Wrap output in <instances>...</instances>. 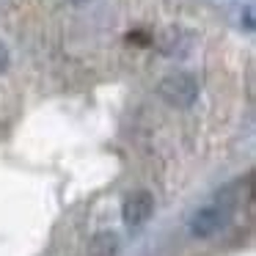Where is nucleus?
Here are the masks:
<instances>
[{
  "mask_svg": "<svg viewBox=\"0 0 256 256\" xmlns=\"http://www.w3.org/2000/svg\"><path fill=\"white\" fill-rule=\"evenodd\" d=\"M160 96L168 102L171 108H190L198 100V83H196L193 74L188 72H171L160 80L157 86Z\"/></svg>",
  "mask_w": 256,
  "mask_h": 256,
  "instance_id": "nucleus-1",
  "label": "nucleus"
},
{
  "mask_svg": "<svg viewBox=\"0 0 256 256\" xmlns=\"http://www.w3.org/2000/svg\"><path fill=\"white\" fill-rule=\"evenodd\" d=\"M152 212H154V198H152V193L149 190H135V193H130L122 204V220L127 223V226H140V223H146L152 218Z\"/></svg>",
  "mask_w": 256,
  "mask_h": 256,
  "instance_id": "nucleus-2",
  "label": "nucleus"
},
{
  "mask_svg": "<svg viewBox=\"0 0 256 256\" xmlns=\"http://www.w3.org/2000/svg\"><path fill=\"white\" fill-rule=\"evenodd\" d=\"M226 226V212L220 206H201L193 218H190V234L198 240L215 237L220 228Z\"/></svg>",
  "mask_w": 256,
  "mask_h": 256,
  "instance_id": "nucleus-3",
  "label": "nucleus"
},
{
  "mask_svg": "<svg viewBox=\"0 0 256 256\" xmlns=\"http://www.w3.org/2000/svg\"><path fill=\"white\" fill-rule=\"evenodd\" d=\"M88 256H118V237L113 232L94 234L88 245Z\"/></svg>",
  "mask_w": 256,
  "mask_h": 256,
  "instance_id": "nucleus-4",
  "label": "nucleus"
},
{
  "mask_svg": "<svg viewBox=\"0 0 256 256\" xmlns=\"http://www.w3.org/2000/svg\"><path fill=\"white\" fill-rule=\"evenodd\" d=\"M6 69H8V47L0 42V74L6 72Z\"/></svg>",
  "mask_w": 256,
  "mask_h": 256,
  "instance_id": "nucleus-5",
  "label": "nucleus"
},
{
  "mask_svg": "<svg viewBox=\"0 0 256 256\" xmlns=\"http://www.w3.org/2000/svg\"><path fill=\"white\" fill-rule=\"evenodd\" d=\"M69 3H74V6H83V3H88V0H69Z\"/></svg>",
  "mask_w": 256,
  "mask_h": 256,
  "instance_id": "nucleus-6",
  "label": "nucleus"
}]
</instances>
